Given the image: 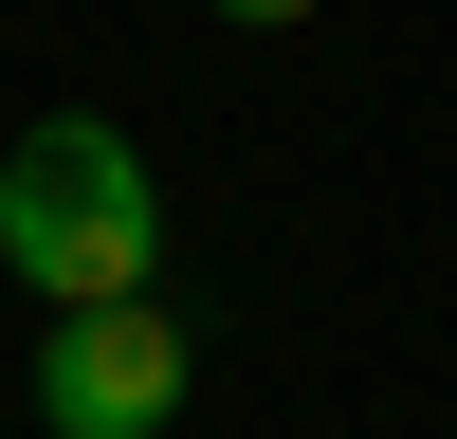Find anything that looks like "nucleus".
Wrapping results in <instances>:
<instances>
[{
  "label": "nucleus",
  "instance_id": "7ed1b4c3",
  "mask_svg": "<svg viewBox=\"0 0 457 439\" xmlns=\"http://www.w3.org/2000/svg\"><path fill=\"white\" fill-rule=\"evenodd\" d=\"M220 19H238V37H275V19H312V0H220Z\"/></svg>",
  "mask_w": 457,
  "mask_h": 439
},
{
  "label": "nucleus",
  "instance_id": "f03ea898",
  "mask_svg": "<svg viewBox=\"0 0 457 439\" xmlns=\"http://www.w3.org/2000/svg\"><path fill=\"white\" fill-rule=\"evenodd\" d=\"M37 421H55V439H165V421H183V329H165V293H92V311L37 329Z\"/></svg>",
  "mask_w": 457,
  "mask_h": 439
},
{
  "label": "nucleus",
  "instance_id": "f257e3e1",
  "mask_svg": "<svg viewBox=\"0 0 457 439\" xmlns=\"http://www.w3.org/2000/svg\"><path fill=\"white\" fill-rule=\"evenodd\" d=\"M0 275L37 311H92V293H146L165 275V183L110 110H37L0 146Z\"/></svg>",
  "mask_w": 457,
  "mask_h": 439
}]
</instances>
